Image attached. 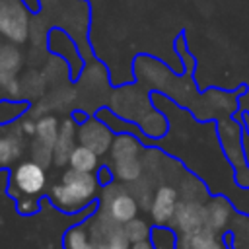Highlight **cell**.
<instances>
[{
    "label": "cell",
    "instance_id": "1",
    "mask_svg": "<svg viewBox=\"0 0 249 249\" xmlns=\"http://www.w3.org/2000/svg\"><path fill=\"white\" fill-rule=\"evenodd\" d=\"M99 179L95 173L76 171L68 167L62 171L58 183H54L49 191V196L56 208L62 212H80L97 196Z\"/></svg>",
    "mask_w": 249,
    "mask_h": 249
},
{
    "label": "cell",
    "instance_id": "2",
    "mask_svg": "<svg viewBox=\"0 0 249 249\" xmlns=\"http://www.w3.org/2000/svg\"><path fill=\"white\" fill-rule=\"evenodd\" d=\"M109 163L115 179L134 183L144 171L138 140L132 134H119L109 150Z\"/></svg>",
    "mask_w": 249,
    "mask_h": 249
},
{
    "label": "cell",
    "instance_id": "3",
    "mask_svg": "<svg viewBox=\"0 0 249 249\" xmlns=\"http://www.w3.org/2000/svg\"><path fill=\"white\" fill-rule=\"evenodd\" d=\"M93 249H130L124 224H119L101 208L86 222Z\"/></svg>",
    "mask_w": 249,
    "mask_h": 249
},
{
    "label": "cell",
    "instance_id": "4",
    "mask_svg": "<svg viewBox=\"0 0 249 249\" xmlns=\"http://www.w3.org/2000/svg\"><path fill=\"white\" fill-rule=\"evenodd\" d=\"M31 16L21 0H0V37L16 45L27 43Z\"/></svg>",
    "mask_w": 249,
    "mask_h": 249
},
{
    "label": "cell",
    "instance_id": "5",
    "mask_svg": "<svg viewBox=\"0 0 249 249\" xmlns=\"http://www.w3.org/2000/svg\"><path fill=\"white\" fill-rule=\"evenodd\" d=\"M99 208L105 214H109L113 220H117L119 224H126L128 220L136 218V214L140 210V206H138L136 198L132 196V193L128 191V187L123 183H117V181H109L107 185H103Z\"/></svg>",
    "mask_w": 249,
    "mask_h": 249
},
{
    "label": "cell",
    "instance_id": "6",
    "mask_svg": "<svg viewBox=\"0 0 249 249\" xmlns=\"http://www.w3.org/2000/svg\"><path fill=\"white\" fill-rule=\"evenodd\" d=\"M47 183H49L47 169L33 160H25L19 161L10 175V195H14L16 198L21 196L35 198L41 193H45Z\"/></svg>",
    "mask_w": 249,
    "mask_h": 249
},
{
    "label": "cell",
    "instance_id": "7",
    "mask_svg": "<svg viewBox=\"0 0 249 249\" xmlns=\"http://www.w3.org/2000/svg\"><path fill=\"white\" fill-rule=\"evenodd\" d=\"M58 121L51 115L41 117L37 121V128L31 140V160L41 163L43 167L53 163V150H54V142L58 136Z\"/></svg>",
    "mask_w": 249,
    "mask_h": 249
},
{
    "label": "cell",
    "instance_id": "8",
    "mask_svg": "<svg viewBox=\"0 0 249 249\" xmlns=\"http://www.w3.org/2000/svg\"><path fill=\"white\" fill-rule=\"evenodd\" d=\"M206 202L200 200H187V198H179L171 228L173 231H177V235H187L193 231H198L204 228V220H206Z\"/></svg>",
    "mask_w": 249,
    "mask_h": 249
},
{
    "label": "cell",
    "instance_id": "9",
    "mask_svg": "<svg viewBox=\"0 0 249 249\" xmlns=\"http://www.w3.org/2000/svg\"><path fill=\"white\" fill-rule=\"evenodd\" d=\"M113 140H115L113 132L97 119H86L78 126V144L93 150L97 156L109 152L113 146Z\"/></svg>",
    "mask_w": 249,
    "mask_h": 249
},
{
    "label": "cell",
    "instance_id": "10",
    "mask_svg": "<svg viewBox=\"0 0 249 249\" xmlns=\"http://www.w3.org/2000/svg\"><path fill=\"white\" fill-rule=\"evenodd\" d=\"M179 191L171 185H160L154 193L150 204V216L156 226H171L177 204H179Z\"/></svg>",
    "mask_w": 249,
    "mask_h": 249
},
{
    "label": "cell",
    "instance_id": "11",
    "mask_svg": "<svg viewBox=\"0 0 249 249\" xmlns=\"http://www.w3.org/2000/svg\"><path fill=\"white\" fill-rule=\"evenodd\" d=\"M23 68V53L19 45L10 41H0V84H8L19 76Z\"/></svg>",
    "mask_w": 249,
    "mask_h": 249
},
{
    "label": "cell",
    "instance_id": "12",
    "mask_svg": "<svg viewBox=\"0 0 249 249\" xmlns=\"http://www.w3.org/2000/svg\"><path fill=\"white\" fill-rule=\"evenodd\" d=\"M76 140H78V126L72 119H66L60 124L58 136L54 142V150H53V163L54 165H66L68 163L70 154L76 148Z\"/></svg>",
    "mask_w": 249,
    "mask_h": 249
},
{
    "label": "cell",
    "instance_id": "13",
    "mask_svg": "<svg viewBox=\"0 0 249 249\" xmlns=\"http://www.w3.org/2000/svg\"><path fill=\"white\" fill-rule=\"evenodd\" d=\"M204 208H206L204 228L222 233V231L228 228V224L231 222V218H233L231 204H230L224 196H212V198L206 200Z\"/></svg>",
    "mask_w": 249,
    "mask_h": 249
},
{
    "label": "cell",
    "instance_id": "14",
    "mask_svg": "<svg viewBox=\"0 0 249 249\" xmlns=\"http://www.w3.org/2000/svg\"><path fill=\"white\" fill-rule=\"evenodd\" d=\"M177 237H179L177 247L181 249H230L222 233L212 231L208 228H202L187 235H177Z\"/></svg>",
    "mask_w": 249,
    "mask_h": 249
},
{
    "label": "cell",
    "instance_id": "15",
    "mask_svg": "<svg viewBox=\"0 0 249 249\" xmlns=\"http://www.w3.org/2000/svg\"><path fill=\"white\" fill-rule=\"evenodd\" d=\"M23 154V138L18 130H8L0 134V169L10 167L12 163L19 161Z\"/></svg>",
    "mask_w": 249,
    "mask_h": 249
},
{
    "label": "cell",
    "instance_id": "16",
    "mask_svg": "<svg viewBox=\"0 0 249 249\" xmlns=\"http://www.w3.org/2000/svg\"><path fill=\"white\" fill-rule=\"evenodd\" d=\"M51 29H53V23H51V19H49L43 12L33 14V16H31V21H29V43H31L35 49L47 47Z\"/></svg>",
    "mask_w": 249,
    "mask_h": 249
},
{
    "label": "cell",
    "instance_id": "17",
    "mask_svg": "<svg viewBox=\"0 0 249 249\" xmlns=\"http://www.w3.org/2000/svg\"><path fill=\"white\" fill-rule=\"evenodd\" d=\"M68 165H70L72 169H76V171L93 173V171L99 167V156H97L93 150H89V148L78 144V146L72 150V154H70Z\"/></svg>",
    "mask_w": 249,
    "mask_h": 249
},
{
    "label": "cell",
    "instance_id": "18",
    "mask_svg": "<svg viewBox=\"0 0 249 249\" xmlns=\"http://www.w3.org/2000/svg\"><path fill=\"white\" fill-rule=\"evenodd\" d=\"M64 249H93L86 222L72 226L64 235Z\"/></svg>",
    "mask_w": 249,
    "mask_h": 249
},
{
    "label": "cell",
    "instance_id": "19",
    "mask_svg": "<svg viewBox=\"0 0 249 249\" xmlns=\"http://www.w3.org/2000/svg\"><path fill=\"white\" fill-rule=\"evenodd\" d=\"M177 233L165 226H156L150 233V243L154 249H177Z\"/></svg>",
    "mask_w": 249,
    "mask_h": 249
},
{
    "label": "cell",
    "instance_id": "20",
    "mask_svg": "<svg viewBox=\"0 0 249 249\" xmlns=\"http://www.w3.org/2000/svg\"><path fill=\"white\" fill-rule=\"evenodd\" d=\"M124 233H126L128 241L134 245V243L148 241L152 230H150V226H148L146 220H142V218H132V220H128V222L124 224Z\"/></svg>",
    "mask_w": 249,
    "mask_h": 249
},
{
    "label": "cell",
    "instance_id": "21",
    "mask_svg": "<svg viewBox=\"0 0 249 249\" xmlns=\"http://www.w3.org/2000/svg\"><path fill=\"white\" fill-rule=\"evenodd\" d=\"M179 191V196L181 198H187V200H200V202H206L208 200V193L206 189L202 187V183L195 177H187L181 187L177 189Z\"/></svg>",
    "mask_w": 249,
    "mask_h": 249
},
{
    "label": "cell",
    "instance_id": "22",
    "mask_svg": "<svg viewBox=\"0 0 249 249\" xmlns=\"http://www.w3.org/2000/svg\"><path fill=\"white\" fill-rule=\"evenodd\" d=\"M235 222L241 226V233H237V241L241 239L243 245H237V249H249V216H237Z\"/></svg>",
    "mask_w": 249,
    "mask_h": 249
},
{
    "label": "cell",
    "instance_id": "23",
    "mask_svg": "<svg viewBox=\"0 0 249 249\" xmlns=\"http://www.w3.org/2000/svg\"><path fill=\"white\" fill-rule=\"evenodd\" d=\"M37 208H39V204H37V200L33 196H21V198H18V210L21 214H33V212H37Z\"/></svg>",
    "mask_w": 249,
    "mask_h": 249
},
{
    "label": "cell",
    "instance_id": "24",
    "mask_svg": "<svg viewBox=\"0 0 249 249\" xmlns=\"http://www.w3.org/2000/svg\"><path fill=\"white\" fill-rule=\"evenodd\" d=\"M35 128H37V121H29V119H25V121H21V124H19V130L21 132H25V134H35Z\"/></svg>",
    "mask_w": 249,
    "mask_h": 249
},
{
    "label": "cell",
    "instance_id": "25",
    "mask_svg": "<svg viewBox=\"0 0 249 249\" xmlns=\"http://www.w3.org/2000/svg\"><path fill=\"white\" fill-rule=\"evenodd\" d=\"M23 6L31 12V14H39L41 12V0H21Z\"/></svg>",
    "mask_w": 249,
    "mask_h": 249
},
{
    "label": "cell",
    "instance_id": "26",
    "mask_svg": "<svg viewBox=\"0 0 249 249\" xmlns=\"http://www.w3.org/2000/svg\"><path fill=\"white\" fill-rule=\"evenodd\" d=\"M132 249H154V245H152L150 239H148V241H142V243H134Z\"/></svg>",
    "mask_w": 249,
    "mask_h": 249
},
{
    "label": "cell",
    "instance_id": "27",
    "mask_svg": "<svg viewBox=\"0 0 249 249\" xmlns=\"http://www.w3.org/2000/svg\"><path fill=\"white\" fill-rule=\"evenodd\" d=\"M0 89H2V84H0Z\"/></svg>",
    "mask_w": 249,
    "mask_h": 249
},
{
    "label": "cell",
    "instance_id": "28",
    "mask_svg": "<svg viewBox=\"0 0 249 249\" xmlns=\"http://www.w3.org/2000/svg\"><path fill=\"white\" fill-rule=\"evenodd\" d=\"M177 249H181V247H177Z\"/></svg>",
    "mask_w": 249,
    "mask_h": 249
}]
</instances>
